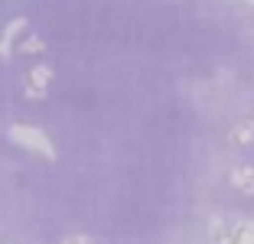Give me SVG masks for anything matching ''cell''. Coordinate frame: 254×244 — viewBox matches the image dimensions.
Here are the masks:
<instances>
[{
  "label": "cell",
  "instance_id": "cell-1",
  "mask_svg": "<svg viewBox=\"0 0 254 244\" xmlns=\"http://www.w3.org/2000/svg\"><path fill=\"white\" fill-rule=\"evenodd\" d=\"M7 137L23 150H33V153L46 156V160H56V143L49 140V133L39 130L33 124H10L7 127Z\"/></svg>",
  "mask_w": 254,
  "mask_h": 244
},
{
  "label": "cell",
  "instance_id": "cell-2",
  "mask_svg": "<svg viewBox=\"0 0 254 244\" xmlns=\"http://www.w3.org/2000/svg\"><path fill=\"white\" fill-rule=\"evenodd\" d=\"M53 65H46V62H36V65L26 72V78H23V85H30V88L36 91H49V85H53Z\"/></svg>",
  "mask_w": 254,
  "mask_h": 244
},
{
  "label": "cell",
  "instance_id": "cell-3",
  "mask_svg": "<svg viewBox=\"0 0 254 244\" xmlns=\"http://www.w3.org/2000/svg\"><path fill=\"white\" fill-rule=\"evenodd\" d=\"M228 179L241 195H254V166H235L228 173Z\"/></svg>",
  "mask_w": 254,
  "mask_h": 244
},
{
  "label": "cell",
  "instance_id": "cell-4",
  "mask_svg": "<svg viewBox=\"0 0 254 244\" xmlns=\"http://www.w3.org/2000/svg\"><path fill=\"white\" fill-rule=\"evenodd\" d=\"M23 30H26V16H13V20L7 23V30L0 36V43H3V52H0V56H10V52H13V43L23 36Z\"/></svg>",
  "mask_w": 254,
  "mask_h": 244
},
{
  "label": "cell",
  "instance_id": "cell-5",
  "mask_svg": "<svg viewBox=\"0 0 254 244\" xmlns=\"http://www.w3.org/2000/svg\"><path fill=\"white\" fill-rule=\"evenodd\" d=\"M228 140H232L235 147H248V143H254V118L238 121V124L228 130Z\"/></svg>",
  "mask_w": 254,
  "mask_h": 244
},
{
  "label": "cell",
  "instance_id": "cell-6",
  "mask_svg": "<svg viewBox=\"0 0 254 244\" xmlns=\"http://www.w3.org/2000/svg\"><path fill=\"white\" fill-rule=\"evenodd\" d=\"M228 244H254V222L228 225Z\"/></svg>",
  "mask_w": 254,
  "mask_h": 244
},
{
  "label": "cell",
  "instance_id": "cell-7",
  "mask_svg": "<svg viewBox=\"0 0 254 244\" xmlns=\"http://www.w3.org/2000/svg\"><path fill=\"white\" fill-rule=\"evenodd\" d=\"M209 244H228V225L222 218H212L209 225Z\"/></svg>",
  "mask_w": 254,
  "mask_h": 244
},
{
  "label": "cell",
  "instance_id": "cell-8",
  "mask_svg": "<svg viewBox=\"0 0 254 244\" xmlns=\"http://www.w3.org/2000/svg\"><path fill=\"white\" fill-rule=\"evenodd\" d=\"M43 49H46V43H43L39 36H26V39L20 43V52H23V56H39Z\"/></svg>",
  "mask_w": 254,
  "mask_h": 244
},
{
  "label": "cell",
  "instance_id": "cell-9",
  "mask_svg": "<svg viewBox=\"0 0 254 244\" xmlns=\"http://www.w3.org/2000/svg\"><path fill=\"white\" fill-rule=\"evenodd\" d=\"M62 244H95L88 235H68V238H62Z\"/></svg>",
  "mask_w": 254,
  "mask_h": 244
},
{
  "label": "cell",
  "instance_id": "cell-10",
  "mask_svg": "<svg viewBox=\"0 0 254 244\" xmlns=\"http://www.w3.org/2000/svg\"><path fill=\"white\" fill-rule=\"evenodd\" d=\"M23 95L30 98V101H39V98H46V91H36V88H30V85H23Z\"/></svg>",
  "mask_w": 254,
  "mask_h": 244
},
{
  "label": "cell",
  "instance_id": "cell-11",
  "mask_svg": "<svg viewBox=\"0 0 254 244\" xmlns=\"http://www.w3.org/2000/svg\"><path fill=\"white\" fill-rule=\"evenodd\" d=\"M0 52H3V43H0Z\"/></svg>",
  "mask_w": 254,
  "mask_h": 244
},
{
  "label": "cell",
  "instance_id": "cell-12",
  "mask_svg": "<svg viewBox=\"0 0 254 244\" xmlns=\"http://www.w3.org/2000/svg\"><path fill=\"white\" fill-rule=\"evenodd\" d=\"M251 118H254V114H251Z\"/></svg>",
  "mask_w": 254,
  "mask_h": 244
}]
</instances>
